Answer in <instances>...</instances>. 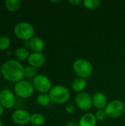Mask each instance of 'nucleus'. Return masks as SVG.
<instances>
[{"label": "nucleus", "mask_w": 125, "mask_h": 126, "mask_svg": "<svg viewBox=\"0 0 125 126\" xmlns=\"http://www.w3.org/2000/svg\"><path fill=\"white\" fill-rule=\"evenodd\" d=\"M25 67L18 61L10 60L6 61L1 68V75L7 80L18 83L24 78Z\"/></svg>", "instance_id": "1"}, {"label": "nucleus", "mask_w": 125, "mask_h": 126, "mask_svg": "<svg viewBox=\"0 0 125 126\" xmlns=\"http://www.w3.org/2000/svg\"><path fill=\"white\" fill-rule=\"evenodd\" d=\"M14 35L19 39L25 41H29L34 37L35 28L28 22L21 21L17 23L13 29Z\"/></svg>", "instance_id": "2"}, {"label": "nucleus", "mask_w": 125, "mask_h": 126, "mask_svg": "<svg viewBox=\"0 0 125 126\" xmlns=\"http://www.w3.org/2000/svg\"><path fill=\"white\" fill-rule=\"evenodd\" d=\"M72 69L77 76L84 79L90 78L93 72L92 64L88 60L83 58L76 60L73 63Z\"/></svg>", "instance_id": "3"}, {"label": "nucleus", "mask_w": 125, "mask_h": 126, "mask_svg": "<svg viewBox=\"0 0 125 126\" xmlns=\"http://www.w3.org/2000/svg\"><path fill=\"white\" fill-rule=\"evenodd\" d=\"M51 100L55 103L63 104L70 99V92L64 86L56 85L52 86L49 92Z\"/></svg>", "instance_id": "4"}, {"label": "nucleus", "mask_w": 125, "mask_h": 126, "mask_svg": "<svg viewBox=\"0 0 125 126\" xmlns=\"http://www.w3.org/2000/svg\"><path fill=\"white\" fill-rule=\"evenodd\" d=\"M104 110L107 114V117L116 119L123 115L125 113V105L122 100H114L108 103Z\"/></svg>", "instance_id": "5"}, {"label": "nucleus", "mask_w": 125, "mask_h": 126, "mask_svg": "<svg viewBox=\"0 0 125 126\" xmlns=\"http://www.w3.org/2000/svg\"><path fill=\"white\" fill-rule=\"evenodd\" d=\"M35 89L32 83L24 80L16 83L14 86L15 94L18 97L24 99L32 97L35 92Z\"/></svg>", "instance_id": "6"}, {"label": "nucleus", "mask_w": 125, "mask_h": 126, "mask_svg": "<svg viewBox=\"0 0 125 126\" xmlns=\"http://www.w3.org/2000/svg\"><path fill=\"white\" fill-rule=\"evenodd\" d=\"M35 89L40 93H47L52 88V82L48 77L44 75H38L32 82Z\"/></svg>", "instance_id": "7"}, {"label": "nucleus", "mask_w": 125, "mask_h": 126, "mask_svg": "<svg viewBox=\"0 0 125 126\" xmlns=\"http://www.w3.org/2000/svg\"><path fill=\"white\" fill-rule=\"evenodd\" d=\"M75 103L80 109L83 111H88L93 106L92 97L85 92L78 93L75 97Z\"/></svg>", "instance_id": "8"}, {"label": "nucleus", "mask_w": 125, "mask_h": 126, "mask_svg": "<svg viewBox=\"0 0 125 126\" xmlns=\"http://www.w3.org/2000/svg\"><path fill=\"white\" fill-rule=\"evenodd\" d=\"M15 94L8 89H4L0 92V104L4 109H12L15 105Z\"/></svg>", "instance_id": "9"}, {"label": "nucleus", "mask_w": 125, "mask_h": 126, "mask_svg": "<svg viewBox=\"0 0 125 126\" xmlns=\"http://www.w3.org/2000/svg\"><path fill=\"white\" fill-rule=\"evenodd\" d=\"M31 114L24 109H17L12 115L13 122L18 126H24L30 122Z\"/></svg>", "instance_id": "10"}, {"label": "nucleus", "mask_w": 125, "mask_h": 126, "mask_svg": "<svg viewBox=\"0 0 125 126\" xmlns=\"http://www.w3.org/2000/svg\"><path fill=\"white\" fill-rule=\"evenodd\" d=\"M27 61L29 66L37 69L41 67L45 63L46 57L42 52H32L30 53Z\"/></svg>", "instance_id": "11"}, {"label": "nucleus", "mask_w": 125, "mask_h": 126, "mask_svg": "<svg viewBox=\"0 0 125 126\" xmlns=\"http://www.w3.org/2000/svg\"><path fill=\"white\" fill-rule=\"evenodd\" d=\"M92 100H93V106L98 110L105 109V108L108 103L106 95L101 92H96L92 97Z\"/></svg>", "instance_id": "12"}, {"label": "nucleus", "mask_w": 125, "mask_h": 126, "mask_svg": "<svg viewBox=\"0 0 125 126\" xmlns=\"http://www.w3.org/2000/svg\"><path fill=\"white\" fill-rule=\"evenodd\" d=\"M97 121L95 114L88 112L80 117L78 124L80 126H96Z\"/></svg>", "instance_id": "13"}, {"label": "nucleus", "mask_w": 125, "mask_h": 126, "mask_svg": "<svg viewBox=\"0 0 125 126\" xmlns=\"http://www.w3.org/2000/svg\"><path fill=\"white\" fill-rule=\"evenodd\" d=\"M29 47L33 52H41L45 47V44L43 39L39 37L34 36L29 41Z\"/></svg>", "instance_id": "14"}, {"label": "nucleus", "mask_w": 125, "mask_h": 126, "mask_svg": "<svg viewBox=\"0 0 125 126\" xmlns=\"http://www.w3.org/2000/svg\"><path fill=\"white\" fill-rule=\"evenodd\" d=\"M71 86V89L74 92L80 93V92H84L85 89L86 88V86H87V80H86V79L77 77V78H75L72 81Z\"/></svg>", "instance_id": "15"}, {"label": "nucleus", "mask_w": 125, "mask_h": 126, "mask_svg": "<svg viewBox=\"0 0 125 126\" xmlns=\"http://www.w3.org/2000/svg\"><path fill=\"white\" fill-rule=\"evenodd\" d=\"M4 3L7 10L12 13L18 10L21 4V2L19 0H7Z\"/></svg>", "instance_id": "16"}, {"label": "nucleus", "mask_w": 125, "mask_h": 126, "mask_svg": "<svg viewBox=\"0 0 125 126\" xmlns=\"http://www.w3.org/2000/svg\"><path fill=\"white\" fill-rule=\"evenodd\" d=\"M30 123L35 126H43L45 123V117L43 115L39 113H35L31 114L30 117Z\"/></svg>", "instance_id": "17"}, {"label": "nucleus", "mask_w": 125, "mask_h": 126, "mask_svg": "<svg viewBox=\"0 0 125 126\" xmlns=\"http://www.w3.org/2000/svg\"><path fill=\"white\" fill-rule=\"evenodd\" d=\"M30 53L26 47H18L15 51V56L21 61L27 60Z\"/></svg>", "instance_id": "18"}, {"label": "nucleus", "mask_w": 125, "mask_h": 126, "mask_svg": "<svg viewBox=\"0 0 125 126\" xmlns=\"http://www.w3.org/2000/svg\"><path fill=\"white\" fill-rule=\"evenodd\" d=\"M49 94L47 93H40L37 97V103L41 106H46L51 102Z\"/></svg>", "instance_id": "19"}, {"label": "nucleus", "mask_w": 125, "mask_h": 126, "mask_svg": "<svg viewBox=\"0 0 125 126\" xmlns=\"http://www.w3.org/2000/svg\"><path fill=\"white\" fill-rule=\"evenodd\" d=\"M83 5L88 10H95L98 8L101 4V1L99 0H85L83 1Z\"/></svg>", "instance_id": "20"}, {"label": "nucleus", "mask_w": 125, "mask_h": 126, "mask_svg": "<svg viewBox=\"0 0 125 126\" xmlns=\"http://www.w3.org/2000/svg\"><path fill=\"white\" fill-rule=\"evenodd\" d=\"M11 44L10 38L7 36H1L0 37V50L4 51L7 49Z\"/></svg>", "instance_id": "21"}, {"label": "nucleus", "mask_w": 125, "mask_h": 126, "mask_svg": "<svg viewBox=\"0 0 125 126\" xmlns=\"http://www.w3.org/2000/svg\"><path fill=\"white\" fill-rule=\"evenodd\" d=\"M24 75L28 78L34 79L37 76V69L33 66H28L25 67Z\"/></svg>", "instance_id": "22"}, {"label": "nucleus", "mask_w": 125, "mask_h": 126, "mask_svg": "<svg viewBox=\"0 0 125 126\" xmlns=\"http://www.w3.org/2000/svg\"><path fill=\"white\" fill-rule=\"evenodd\" d=\"M95 117H96L97 120H98V121H104L107 118V114H106L105 110L102 109V110H98L96 112Z\"/></svg>", "instance_id": "23"}, {"label": "nucleus", "mask_w": 125, "mask_h": 126, "mask_svg": "<svg viewBox=\"0 0 125 126\" xmlns=\"http://www.w3.org/2000/svg\"><path fill=\"white\" fill-rule=\"evenodd\" d=\"M65 109H66V112L68 114H73L76 111V107L74 105H71V104H67L66 106Z\"/></svg>", "instance_id": "24"}, {"label": "nucleus", "mask_w": 125, "mask_h": 126, "mask_svg": "<svg viewBox=\"0 0 125 126\" xmlns=\"http://www.w3.org/2000/svg\"><path fill=\"white\" fill-rule=\"evenodd\" d=\"M69 3L72 6H78L79 4L83 3V1L81 0H70L69 1Z\"/></svg>", "instance_id": "25"}, {"label": "nucleus", "mask_w": 125, "mask_h": 126, "mask_svg": "<svg viewBox=\"0 0 125 126\" xmlns=\"http://www.w3.org/2000/svg\"><path fill=\"white\" fill-rule=\"evenodd\" d=\"M65 126H80L79 124L76 122H69L66 124Z\"/></svg>", "instance_id": "26"}, {"label": "nucleus", "mask_w": 125, "mask_h": 126, "mask_svg": "<svg viewBox=\"0 0 125 126\" xmlns=\"http://www.w3.org/2000/svg\"><path fill=\"white\" fill-rule=\"evenodd\" d=\"M4 114V107L0 104V117Z\"/></svg>", "instance_id": "27"}, {"label": "nucleus", "mask_w": 125, "mask_h": 126, "mask_svg": "<svg viewBox=\"0 0 125 126\" xmlns=\"http://www.w3.org/2000/svg\"><path fill=\"white\" fill-rule=\"evenodd\" d=\"M51 2H52V3H56V2H60V1H52Z\"/></svg>", "instance_id": "28"}, {"label": "nucleus", "mask_w": 125, "mask_h": 126, "mask_svg": "<svg viewBox=\"0 0 125 126\" xmlns=\"http://www.w3.org/2000/svg\"><path fill=\"white\" fill-rule=\"evenodd\" d=\"M0 126H3V125H2V122H1V120H0Z\"/></svg>", "instance_id": "29"}, {"label": "nucleus", "mask_w": 125, "mask_h": 126, "mask_svg": "<svg viewBox=\"0 0 125 126\" xmlns=\"http://www.w3.org/2000/svg\"><path fill=\"white\" fill-rule=\"evenodd\" d=\"M1 69H0V78H1Z\"/></svg>", "instance_id": "30"}, {"label": "nucleus", "mask_w": 125, "mask_h": 126, "mask_svg": "<svg viewBox=\"0 0 125 126\" xmlns=\"http://www.w3.org/2000/svg\"><path fill=\"white\" fill-rule=\"evenodd\" d=\"M0 92H1V90H0Z\"/></svg>", "instance_id": "31"}]
</instances>
